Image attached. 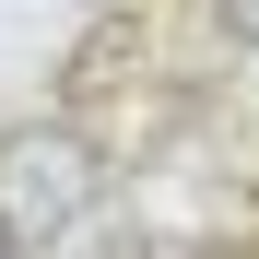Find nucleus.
Instances as JSON below:
<instances>
[{
    "mask_svg": "<svg viewBox=\"0 0 259 259\" xmlns=\"http://www.w3.org/2000/svg\"><path fill=\"white\" fill-rule=\"evenodd\" d=\"M95 189H106V165H95V142H82L71 118L0 130V259H48L82 212H95Z\"/></svg>",
    "mask_w": 259,
    "mask_h": 259,
    "instance_id": "f257e3e1",
    "label": "nucleus"
},
{
    "mask_svg": "<svg viewBox=\"0 0 259 259\" xmlns=\"http://www.w3.org/2000/svg\"><path fill=\"white\" fill-rule=\"evenodd\" d=\"M212 12H224V35H236V48H259V0H212Z\"/></svg>",
    "mask_w": 259,
    "mask_h": 259,
    "instance_id": "f03ea898",
    "label": "nucleus"
}]
</instances>
